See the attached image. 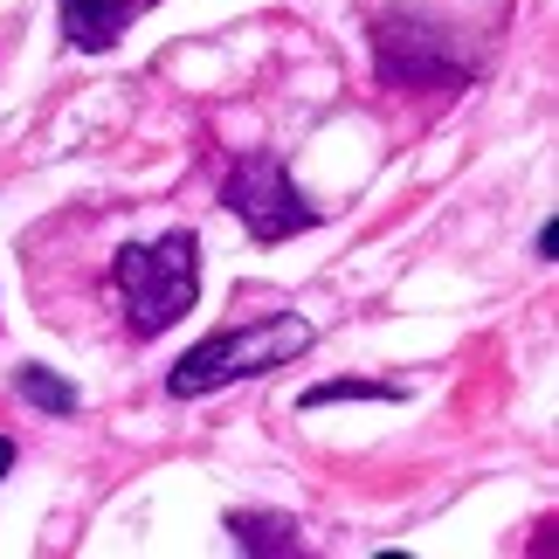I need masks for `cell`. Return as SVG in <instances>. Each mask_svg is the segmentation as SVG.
<instances>
[{
	"instance_id": "cell-1",
	"label": "cell",
	"mask_w": 559,
	"mask_h": 559,
	"mask_svg": "<svg viewBox=\"0 0 559 559\" xmlns=\"http://www.w3.org/2000/svg\"><path fill=\"white\" fill-rule=\"evenodd\" d=\"M311 346H318L311 318L263 311V318H249V325H222V332H207L193 353H180V367L166 373V394H174V401L222 394V386H235V380H255V373L290 367V359H305Z\"/></svg>"
},
{
	"instance_id": "cell-2",
	"label": "cell",
	"mask_w": 559,
	"mask_h": 559,
	"mask_svg": "<svg viewBox=\"0 0 559 559\" xmlns=\"http://www.w3.org/2000/svg\"><path fill=\"white\" fill-rule=\"evenodd\" d=\"M111 284L124 297V325L139 338L174 332L201 297V242L193 228H166L159 242H124L111 255Z\"/></svg>"
},
{
	"instance_id": "cell-3",
	"label": "cell",
	"mask_w": 559,
	"mask_h": 559,
	"mask_svg": "<svg viewBox=\"0 0 559 559\" xmlns=\"http://www.w3.org/2000/svg\"><path fill=\"white\" fill-rule=\"evenodd\" d=\"M222 207L255 235V242H290V235H305L318 222V207H305V193L290 187L284 159H270V153H249V159L228 166Z\"/></svg>"
},
{
	"instance_id": "cell-4",
	"label": "cell",
	"mask_w": 559,
	"mask_h": 559,
	"mask_svg": "<svg viewBox=\"0 0 559 559\" xmlns=\"http://www.w3.org/2000/svg\"><path fill=\"white\" fill-rule=\"evenodd\" d=\"M56 14H62V41H70V49L104 56L145 14V0H56Z\"/></svg>"
},
{
	"instance_id": "cell-5",
	"label": "cell",
	"mask_w": 559,
	"mask_h": 559,
	"mask_svg": "<svg viewBox=\"0 0 559 559\" xmlns=\"http://www.w3.org/2000/svg\"><path fill=\"white\" fill-rule=\"evenodd\" d=\"M14 386L28 394V407H41V415H76V386L56 367H41V359H28V367L14 373Z\"/></svg>"
},
{
	"instance_id": "cell-6",
	"label": "cell",
	"mask_w": 559,
	"mask_h": 559,
	"mask_svg": "<svg viewBox=\"0 0 559 559\" xmlns=\"http://www.w3.org/2000/svg\"><path fill=\"white\" fill-rule=\"evenodd\" d=\"M228 532H235V546H242V552H297V546H305L290 532V519H263V511H255V519H249V511H235Z\"/></svg>"
},
{
	"instance_id": "cell-7",
	"label": "cell",
	"mask_w": 559,
	"mask_h": 559,
	"mask_svg": "<svg viewBox=\"0 0 559 559\" xmlns=\"http://www.w3.org/2000/svg\"><path fill=\"white\" fill-rule=\"evenodd\" d=\"M332 401H401V386H386V380H325V386H305V415H318V407H332Z\"/></svg>"
},
{
	"instance_id": "cell-8",
	"label": "cell",
	"mask_w": 559,
	"mask_h": 559,
	"mask_svg": "<svg viewBox=\"0 0 559 559\" xmlns=\"http://www.w3.org/2000/svg\"><path fill=\"white\" fill-rule=\"evenodd\" d=\"M539 263H559V222L539 228Z\"/></svg>"
},
{
	"instance_id": "cell-9",
	"label": "cell",
	"mask_w": 559,
	"mask_h": 559,
	"mask_svg": "<svg viewBox=\"0 0 559 559\" xmlns=\"http://www.w3.org/2000/svg\"><path fill=\"white\" fill-rule=\"evenodd\" d=\"M8 477H14V442L0 436V484H8Z\"/></svg>"
}]
</instances>
